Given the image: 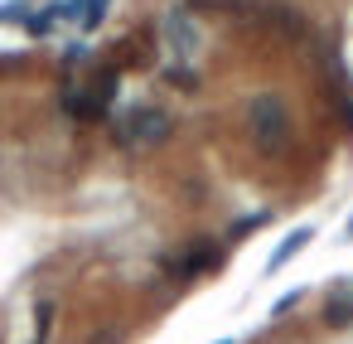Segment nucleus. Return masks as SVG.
<instances>
[{
  "label": "nucleus",
  "mask_w": 353,
  "mask_h": 344,
  "mask_svg": "<svg viewBox=\"0 0 353 344\" xmlns=\"http://www.w3.org/2000/svg\"><path fill=\"white\" fill-rule=\"evenodd\" d=\"M170 131H174V117L160 112V107H131V112H121L117 126H112L117 146H126V151L160 146V141H170Z\"/></svg>",
  "instance_id": "1"
},
{
  "label": "nucleus",
  "mask_w": 353,
  "mask_h": 344,
  "mask_svg": "<svg viewBox=\"0 0 353 344\" xmlns=\"http://www.w3.org/2000/svg\"><path fill=\"white\" fill-rule=\"evenodd\" d=\"M252 136L261 146H271V151H281L290 141V117H285V107L276 97H256L252 102Z\"/></svg>",
  "instance_id": "2"
},
{
  "label": "nucleus",
  "mask_w": 353,
  "mask_h": 344,
  "mask_svg": "<svg viewBox=\"0 0 353 344\" xmlns=\"http://www.w3.org/2000/svg\"><path fill=\"white\" fill-rule=\"evenodd\" d=\"M310 242H314V228H310V223H300V228H290V233H285V238H281V242L271 247V257H266V276H276V271H285V267H290V262H295V257H300V252H305Z\"/></svg>",
  "instance_id": "3"
},
{
  "label": "nucleus",
  "mask_w": 353,
  "mask_h": 344,
  "mask_svg": "<svg viewBox=\"0 0 353 344\" xmlns=\"http://www.w3.org/2000/svg\"><path fill=\"white\" fill-rule=\"evenodd\" d=\"M112 93H117V78H107L97 93H78V97H68L63 107H68V117H83V122H92V117H102V112H107Z\"/></svg>",
  "instance_id": "4"
},
{
  "label": "nucleus",
  "mask_w": 353,
  "mask_h": 344,
  "mask_svg": "<svg viewBox=\"0 0 353 344\" xmlns=\"http://www.w3.org/2000/svg\"><path fill=\"white\" fill-rule=\"evenodd\" d=\"M107 6H112V0H73V6H63V15H73L78 30H97L102 15H107Z\"/></svg>",
  "instance_id": "5"
},
{
  "label": "nucleus",
  "mask_w": 353,
  "mask_h": 344,
  "mask_svg": "<svg viewBox=\"0 0 353 344\" xmlns=\"http://www.w3.org/2000/svg\"><path fill=\"white\" fill-rule=\"evenodd\" d=\"M59 20H63V6H49V10H39V15H25V35L44 39V35H54Z\"/></svg>",
  "instance_id": "6"
},
{
  "label": "nucleus",
  "mask_w": 353,
  "mask_h": 344,
  "mask_svg": "<svg viewBox=\"0 0 353 344\" xmlns=\"http://www.w3.org/2000/svg\"><path fill=\"white\" fill-rule=\"evenodd\" d=\"M324 320H329L334 329H339V325H348V320H353V296H334V305L324 310Z\"/></svg>",
  "instance_id": "7"
},
{
  "label": "nucleus",
  "mask_w": 353,
  "mask_h": 344,
  "mask_svg": "<svg viewBox=\"0 0 353 344\" xmlns=\"http://www.w3.org/2000/svg\"><path fill=\"white\" fill-rule=\"evenodd\" d=\"M266 218H271V213H252V218H237V223H232L228 233H232V238H247V233H256V228H261Z\"/></svg>",
  "instance_id": "8"
},
{
  "label": "nucleus",
  "mask_w": 353,
  "mask_h": 344,
  "mask_svg": "<svg viewBox=\"0 0 353 344\" xmlns=\"http://www.w3.org/2000/svg\"><path fill=\"white\" fill-rule=\"evenodd\" d=\"M300 296H305L300 286H295V291H285V296H276V305H271V315H290V310L300 305Z\"/></svg>",
  "instance_id": "9"
},
{
  "label": "nucleus",
  "mask_w": 353,
  "mask_h": 344,
  "mask_svg": "<svg viewBox=\"0 0 353 344\" xmlns=\"http://www.w3.org/2000/svg\"><path fill=\"white\" fill-rule=\"evenodd\" d=\"M339 238H343V242H353V218L343 223V233H339Z\"/></svg>",
  "instance_id": "10"
},
{
  "label": "nucleus",
  "mask_w": 353,
  "mask_h": 344,
  "mask_svg": "<svg viewBox=\"0 0 353 344\" xmlns=\"http://www.w3.org/2000/svg\"><path fill=\"white\" fill-rule=\"evenodd\" d=\"M218 344H237V339H218Z\"/></svg>",
  "instance_id": "11"
}]
</instances>
